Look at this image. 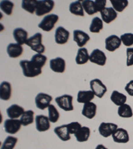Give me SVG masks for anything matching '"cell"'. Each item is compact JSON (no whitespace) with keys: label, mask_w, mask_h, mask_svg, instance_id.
<instances>
[{"label":"cell","mask_w":133,"mask_h":149,"mask_svg":"<svg viewBox=\"0 0 133 149\" xmlns=\"http://www.w3.org/2000/svg\"><path fill=\"white\" fill-rule=\"evenodd\" d=\"M125 89L128 93V95L133 97V80L130 81V82L127 84V85L125 87Z\"/></svg>","instance_id":"cell-43"},{"label":"cell","mask_w":133,"mask_h":149,"mask_svg":"<svg viewBox=\"0 0 133 149\" xmlns=\"http://www.w3.org/2000/svg\"><path fill=\"white\" fill-rule=\"evenodd\" d=\"M37 1L36 0H23L22 3V8L31 14L36 13Z\"/></svg>","instance_id":"cell-33"},{"label":"cell","mask_w":133,"mask_h":149,"mask_svg":"<svg viewBox=\"0 0 133 149\" xmlns=\"http://www.w3.org/2000/svg\"><path fill=\"white\" fill-rule=\"evenodd\" d=\"M54 132L62 141H68L71 139V134L67 125H63L55 127Z\"/></svg>","instance_id":"cell-23"},{"label":"cell","mask_w":133,"mask_h":149,"mask_svg":"<svg viewBox=\"0 0 133 149\" xmlns=\"http://www.w3.org/2000/svg\"><path fill=\"white\" fill-rule=\"evenodd\" d=\"M111 3L113 6V8L115 9L116 11L118 12H123L124 9L127 8V7L129 5V1L127 0H122V1H119V0H111Z\"/></svg>","instance_id":"cell-36"},{"label":"cell","mask_w":133,"mask_h":149,"mask_svg":"<svg viewBox=\"0 0 133 149\" xmlns=\"http://www.w3.org/2000/svg\"><path fill=\"white\" fill-rule=\"evenodd\" d=\"M13 36L17 43L22 45L26 43L28 38V33L21 27L16 28L13 32Z\"/></svg>","instance_id":"cell-20"},{"label":"cell","mask_w":133,"mask_h":149,"mask_svg":"<svg viewBox=\"0 0 133 149\" xmlns=\"http://www.w3.org/2000/svg\"><path fill=\"white\" fill-rule=\"evenodd\" d=\"M111 100L115 105L120 107L125 104L127 97L125 95L118 92V91H113L111 95Z\"/></svg>","instance_id":"cell-27"},{"label":"cell","mask_w":133,"mask_h":149,"mask_svg":"<svg viewBox=\"0 0 133 149\" xmlns=\"http://www.w3.org/2000/svg\"><path fill=\"white\" fill-rule=\"evenodd\" d=\"M6 112L9 118L17 119V118L22 116L23 114L24 113L25 110L22 107L18 105L17 104H13L7 109Z\"/></svg>","instance_id":"cell-19"},{"label":"cell","mask_w":133,"mask_h":149,"mask_svg":"<svg viewBox=\"0 0 133 149\" xmlns=\"http://www.w3.org/2000/svg\"><path fill=\"white\" fill-rule=\"evenodd\" d=\"M73 101V97L70 95H63L55 98V102L58 107L65 111L74 110Z\"/></svg>","instance_id":"cell-4"},{"label":"cell","mask_w":133,"mask_h":149,"mask_svg":"<svg viewBox=\"0 0 133 149\" xmlns=\"http://www.w3.org/2000/svg\"><path fill=\"white\" fill-rule=\"evenodd\" d=\"M118 115L122 118H131L133 116L132 109L129 104H124L118 107Z\"/></svg>","instance_id":"cell-31"},{"label":"cell","mask_w":133,"mask_h":149,"mask_svg":"<svg viewBox=\"0 0 133 149\" xmlns=\"http://www.w3.org/2000/svg\"><path fill=\"white\" fill-rule=\"evenodd\" d=\"M55 6V2L52 0H42L37 1L36 14L37 16L41 17L49 13L53 10Z\"/></svg>","instance_id":"cell-5"},{"label":"cell","mask_w":133,"mask_h":149,"mask_svg":"<svg viewBox=\"0 0 133 149\" xmlns=\"http://www.w3.org/2000/svg\"><path fill=\"white\" fill-rule=\"evenodd\" d=\"M23 48L18 43H9L7 47V53L9 57L17 58L23 54Z\"/></svg>","instance_id":"cell-22"},{"label":"cell","mask_w":133,"mask_h":149,"mask_svg":"<svg viewBox=\"0 0 133 149\" xmlns=\"http://www.w3.org/2000/svg\"><path fill=\"white\" fill-rule=\"evenodd\" d=\"M20 120L9 118L5 120L4 129L7 133L10 134H15L19 131L22 127Z\"/></svg>","instance_id":"cell-8"},{"label":"cell","mask_w":133,"mask_h":149,"mask_svg":"<svg viewBox=\"0 0 133 149\" xmlns=\"http://www.w3.org/2000/svg\"><path fill=\"white\" fill-rule=\"evenodd\" d=\"M127 66L130 67L133 65V48L129 47L127 49Z\"/></svg>","instance_id":"cell-41"},{"label":"cell","mask_w":133,"mask_h":149,"mask_svg":"<svg viewBox=\"0 0 133 149\" xmlns=\"http://www.w3.org/2000/svg\"><path fill=\"white\" fill-rule=\"evenodd\" d=\"M47 60V57L45 55L37 53L31 57V61L36 65L37 67L42 69V67L45 65Z\"/></svg>","instance_id":"cell-34"},{"label":"cell","mask_w":133,"mask_h":149,"mask_svg":"<svg viewBox=\"0 0 133 149\" xmlns=\"http://www.w3.org/2000/svg\"><path fill=\"white\" fill-rule=\"evenodd\" d=\"M118 129V125L112 123H102L99 127L100 134L104 138L112 136L115 130Z\"/></svg>","instance_id":"cell-10"},{"label":"cell","mask_w":133,"mask_h":149,"mask_svg":"<svg viewBox=\"0 0 133 149\" xmlns=\"http://www.w3.org/2000/svg\"><path fill=\"white\" fill-rule=\"evenodd\" d=\"M18 141L17 137L8 136L5 140L1 149H13Z\"/></svg>","instance_id":"cell-37"},{"label":"cell","mask_w":133,"mask_h":149,"mask_svg":"<svg viewBox=\"0 0 133 149\" xmlns=\"http://www.w3.org/2000/svg\"><path fill=\"white\" fill-rule=\"evenodd\" d=\"M95 94L92 91H79L77 94V102L79 103L86 104L91 102L95 98Z\"/></svg>","instance_id":"cell-24"},{"label":"cell","mask_w":133,"mask_h":149,"mask_svg":"<svg viewBox=\"0 0 133 149\" xmlns=\"http://www.w3.org/2000/svg\"><path fill=\"white\" fill-rule=\"evenodd\" d=\"M90 40V36L81 30H74L73 31V41L77 43L79 47L82 48Z\"/></svg>","instance_id":"cell-15"},{"label":"cell","mask_w":133,"mask_h":149,"mask_svg":"<svg viewBox=\"0 0 133 149\" xmlns=\"http://www.w3.org/2000/svg\"><path fill=\"white\" fill-rule=\"evenodd\" d=\"M0 8L1 10L8 15H11L13 12V9L14 8V3L11 1H1L0 3Z\"/></svg>","instance_id":"cell-38"},{"label":"cell","mask_w":133,"mask_h":149,"mask_svg":"<svg viewBox=\"0 0 133 149\" xmlns=\"http://www.w3.org/2000/svg\"><path fill=\"white\" fill-rule=\"evenodd\" d=\"M114 142L116 143H127L129 142V134L127 130L123 128H118L112 134Z\"/></svg>","instance_id":"cell-13"},{"label":"cell","mask_w":133,"mask_h":149,"mask_svg":"<svg viewBox=\"0 0 133 149\" xmlns=\"http://www.w3.org/2000/svg\"><path fill=\"white\" fill-rule=\"evenodd\" d=\"M36 129L39 132H45L49 130L51 127L50 120L49 117L45 115H40L36 116Z\"/></svg>","instance_id":"cell-14"},{"label":"cell","mask_w":133,"mask_h":149,"mask_svg":"<svg viewBox=\"0 0 133 149\" xmlns=\"http://www.w3.org/2000/svg\"><path fill=\"white\" fill-rule=\"evenodd\" d=\"M59 20V16L56 14H49L44 17L39 23L38 27L44 31H51L55 27V25Z\"/></svg>","instance_id":"cell-3"},{"label":"cell","mask_w":133,"mask_h":149,"mask_svg":"<svg viewBox=\"0 0 133 149\" xmlns=\"http://www.w3.org/2000/svg\"><path fill=\"white\" fill-rule=\"evenodd\" d=\"M90 87L95 95L101 99L107 91V88L99 79H93L90 81Z\"/></svg>","instance_id":"cell-6"},{"label":"cell","mask_w":133,"mask_h":149,"mask_svg":"<svg viewBox=\"0 0 133 149\" xmlns=\"http://www.w3.org/2000/svg\"><path fill=\"white\" fill-rule=\"evenodd\" d=\"M70 33L63 27L59 26L56 29L55 33V40L56 43L59 45H64L69 41Z\"/></svg>","instance_id":"cell-11"},{"label":"cell","mask_w":133,"mask_h":149,"mask_svg":"<svg viewBox=\"0 0 133 149\" xmlns=\"http://www.w3.org/2000/svg\"><path fill=\"white\" fill-rule=\"evenodd\" d=\"M103 29V22L99 17H95L92 19L91 23L89 30L91 33H98Z\"/></svg>","instance_id":"cell-32"},{"label":"cell","mask_w":133,"mask_h":149,"mask_svg":"<svg viewBox=\"0 0 133 149\" xmlns=\"http://www.w3.org/2000/svg\"><path fill=\"white\" fill-rule=\"evenodd\" d=\"M48 113H49V119L50 122L52 123H55L59 120L60 118L59 112L56 109V107L53 104H50L48 107Z\"/></svg>","instance_id":"cell-35"},{"label":"cell","mask_w":133,"mask_h":149,"mask_svg":"<svg viewBox=\"0 0 133 149\" xmlns=\"http://www.w3.org/2000/svg\"><path fill=\"white\" fill-rule=\"evenodd\" d=\"M95 2L97 8V11H99V12H101L102 10H103L105 8L107 4L106 0H96V1H95Z\"/></svg>","instance_id":"cell-42"},{"label":"cell","mask_w":133,"mask_h":149,"mask_svg":"<svg viewBox=\"0 0 133 149\" xmlns=\"http://www.w3.org/2000/svg\"><path fill=\"white\" fill-rule=\"evenodd\" d=\"M69 11L75 15L82 16V17H84V15H85L82 2L81 1L72 2L69 6Z\"/></svg>","instance_id":"cell-28"},{"label":"cell","mask_w":133,"mask_h":149,"mask_svg":"<svg viewBox=\"0 0 133 149\" xmlns=\"http://www.w3.org/2000/svg\"><path fill=\"white\" fill-rule=\"evenodd\" d=\"M42 38L43 36L41 33H36L27 39L25 45L30 47L33 51H36L37 53L42 54L45 51V47L42 44Z\"/></svg>","instance_id":"cell-2"},{"label":"cell","mask_w":133,"mask_h":149,"mask_svg":"<svg viewBox=\"0 0 133 149\" xmlns=\"http://www.w3.org/2000/svg\"><path fill=\"white\" fill-rule=\"evenodd\" d=\"M19 65L22 69L23 75L26 77L33 78L42 73L41 69L37 67L31 61L22 60L20 61Z\"/></svg>","instance_id":"cell-1"},{"label":"cell","mask_w":133,"mask_h":149,"mask_svg":"<svg viewBox=\"0 0 133 149\" xmlns=\"http://www.w3.org/2000/svg\"><path fill=\"white\" fill-rule=\"evenodd\" d=\"M21 123L24 127L31 125L34 122V112L32 110H28L24 112L20 118Z\"/></svg>","instance_id":"cell-30"},{"label":"cell","mask_w":133,"mask_h":149,"mask_svg":"<svg viewBox=\"0 0 133 149\" xmlns=\"http://www.w3.org/2000/svg\"><path fill=\"white\" fill-rule=\"evenodd\" d=\"M121 43L122 41L120 37L115 35H112L105 39V49L110 52H113L120 47Z\"/></svg>","instance_id":"cell-12"},{"label":"cell","mask_w":133,"mask_h":149,"mask_svg":"<svg viewBox=\"0 0 133 149\" xmlns=\"http://www.w3.org/2000/svg\"><path fill=\"white\" fill-rule=\"evenodd\" d=\"M89 61L93 63H95L99 66H104L106 64L107 57L103 51L99 49H95L91 53Z\"/></svg>","instance_id":"cell-9"},{"label":"cell","mask_w":133,"mask_h":149,"mask_svg":"<svg viewBox=\"0 0 133 149\" xmlns=\"http://www.w3.org/2000/svg\"><path fill=\"white\" fill-rule=\"evenodd\" d=\"M100 13L102 20L107 24L113 22L117 17V13L113 8H105Z\"/></svg>","instance_id":"cell-17"},{"label":"cell","mask_w":133,"mask_h":149,"mask_svg":"<svg viewBox=\"0 0 133 149\" xmlns=\"http://www.w3.org/2000/svg\"><path fill=\"white\" fill-rule=\"evenodd\" d=\"M120 40L124 45L130 47L133 45V33H127L120 36Z\"/></svg>","instance_id":"cell-39"},{"label":"cell","mask_w":133,"mask_h":149,"mask_svg":"<svg viewBox=\"0 0 133 149\" xmlns=\"http://www.w3.org/2000/svg\"><path fill=\"white\" fill-rule=\"evenodd\" d=\"M11 85L10 83L7 81H3L0 85V99L3 101H8L11 99Z\"/></svg>","instance_id":"cell-21"},{"label":"cell","mask_w":133,"mask_h":149,"mask_svg":"<svg viewBox=\"0 0 133 149\" xmlns=\"http://www.w3.org/2000/svg\"><path fill=\"white\" fill-rule=\"evenodd\" d=\"M97 109V104L93 102H88V103L84 104L81 113L84 116H85L88 119H93L96 115Z\"/></svg>","instance_id":"cell-18"},{"label":"cell","mask_w":133,"mask_h":149,"mask_svg":"<svg viewBox=\"0 0 133 149\" xmlns=\"http://www.w3.org/2000/svg\"><path fill=\"white\" fill-rule=\"evenodd\" d=\"M50 68L53 72L59 73H64L66 68L65 61L61 57H56L50 61Z\"/></svg>","instance_id":"cell-16"},{"label":"cell","mask_w":133,"mask_h":149,"mask_svg":"<svg viewBox=\"0 0 133 149\" xmlns=\"http://www.w3.org/2000/svg\"><path fill=\"white\" fill-rule=\"evenodd\" d=\"M52 100L53 97L51 95L44 93H39L36 97L35 102H36L37 108L43 111L45 109L48 108L51 104V102L52 101Z\"/></svg>","instance_id":"cell-7"},{"label":"cell","mask_w":133,"mask_h":149,"mask_svg":"<svg viewBox=\"0 0 133 149\" xmlns=\"http://www.w3.org/2000/svg\"><path fill=\"white\" fill-rule=\"evenodd\" d=\"M74 135L75 136L77 141L79 143H83V142L87 141L89 139L91 130L87 127H82Z\"/></svg>","instance_id":"cell-25"},{"label":"cell","mask_w":133,"mask_h":149,"mask_svg":"<svg viewBox=\"0 0 133 149\" xmlns=\"http://www.w3.org/2000/svg\"><path fill=\"white\" fill-rule=\"evenodd\" d=\"M90 56L88 55V50L85 47L79 49L77 54L75 61L77 65H84L87 63L88 61H89Z\"/></svg>","instance_id":"cell-26"},{"label":"cell","mask_w":133,"mask_h":149,"mask_svg":"<svg viewBox=\"0 0 133 149\" xmlns=\"http://www.w3.org/2000/svg\"><path fill=\"white\" fill-rule=\"evenodd\" d=\"M95 149H108L107 147H105L103 144H99V145L97 146V147L95 148Z\"/></svg>","instance_id":"cell-44"},{"label":"cell","mask_w":133,"mask_h":149,"mask_svg":"<svg viewBox=\"0 0 133 149\" xmlns=\"http://www.w3.org/2000/svg\"><path fill=\"white\" fill-rule=\"evenodd\" d=\"M67 127H68L70 134H75L76 132L82 127L81 125L78 122H72L71 123H69V124H67Z\"/></svg>","instance_id":"cell-40"},{"label":"cell","mask_w":133,"mask_h":149,"mask_svg":"<svg viewBox=\"0 0 133 149\" xmlns=\"http://www.w3.org/2000/svg\"><path fill=\"white\" fill-rule=\"evenodd\" d=\"M82 6L84 10L88 15H92L98 12L95 2L91 0H85L82 1Z\"/></svg>","instance_id":"cell-29"}]
</instances>
